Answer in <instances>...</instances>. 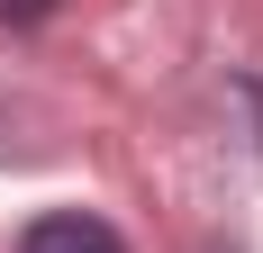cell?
Masks as SVG:
<instances>
[{"label": "cell", "instance_id": "1", "mask_svg": "<svg viewBox=\"0 0 263 253\" xmlns=\"http://www.w3.org/2000/svg\"><path fill=\"white\" fill-rule=\"evenodd\" d=\"M18 253H127V244H118V226H100V217L54 208V217H36V226H27Z\"/></svg>", "mask_w": 263, "mask_h": 253}, {"label": "cell", "instance_id": "2", "mask_svg": "<svg viewBox=\"0 0 263 253\" xmlns=\"http://www.w3.org/2000/svg\"><path fill=\"white\" fill-rule=\"evenodd\" d=\"M46 9H54V0H0V18H9V27H27V18H46Z\"/></svg>", "mask_w": 263, "mask_h": 253}]
</instances>
